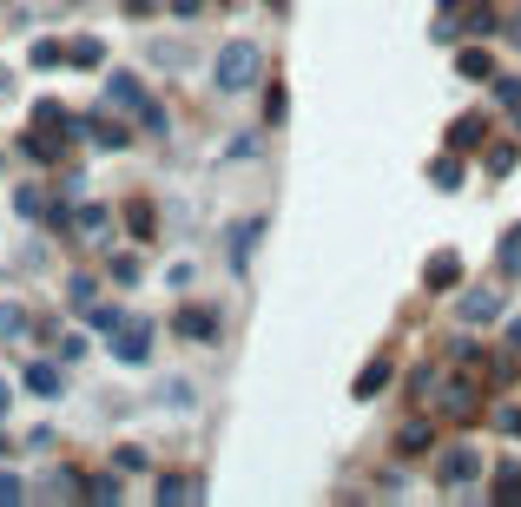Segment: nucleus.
<instances>
[{
    "instance_id": "obj_6",
    "label": "nucleus",
    "mask_w": 521,
    "mask_h": 507,
    "mask_svg": "<svg viewBox=\"0 0 521 507\" xmlns=\"http://www.w3.org/2000/svg\"><path fill=\"white\" fill-rule=\"evenodd\" d=\"M113 356H119V362H146V356H152V330H146V323H119V330H113Z\"/></svg>"
},
{
    "instance_id": "obj_20",
    "label": "nucleus",
    "mask_w": 521,
    "mask_h": 507,
    "mask_svg": "<svg viewBox=\"0 0 521 507\" xmlns=\"http://www.w3.org/2000/svg\"><path fill=\"white\" fill-rule=\"evenodd\" d=\"M429 178H435V191H455V185H462V165H455V158H435Z\"/></svg>"
},
{
    "instance_id": "obj_12",
    "label": "nucleus",
    "mask_w": 521,
    "mask_h": 507,
    "mask_svg": "<svg viewBox=\"0 0 521 507\" xmlns=\"http://www.w3.org/2000/svg\"><path fill=\"white\" fill-rule=\"evenodd\" d=\"M185 501H199L185 474H158V507H185Z\"/></svg>"
},
{
    "instance_id": "obj_34",
    "label": "nucleus",
    "mask_w": 521,
    "mask_h": 507,
    "mask_svg": "<svg viewBox=\"0 0 521 507\" xmlns=\"http://www.w3.org/2000/svg\"><path fill=\"white\" fill-rule=\"evenodd\" d=\"M126 7H132V14H158V0H126Z\"/></svg>"
},
{
    "instance_id": "obj_7",
    "label": "nucleus",
    "mask_w": 521,
    "mask_h": 507,
    "mask_svg": "<svg viewBox=\"0 0 521 507\" xmlns=\"http://www.w3.org/2000/svg\"><path fill=\"white\" fill-rule=\"evenodd\" d=\"M423 284L429 290H455L462 284V258H455V250H435V258L423 264Z\"/></svg>"
},
{
    "instance_id": "obj_21",
    "label": "nucleus",
    "mask_w": 521,
    "mask_h": 507,
    "mask_svg": "<svg viewBox=\"0 0 521 507\" xmlns=\"http://www.w3.org/2000/svg\"><path fill=\"white\" fill-rule=\"evenodd\" d=\"M443 409H449V415H475V396H469V382H449Z\"/></svg>"
},
{
    "instance_id": "obj_39",
    "label": "nucleus",
    "mask_w": 521,
    "mask_h": 507,
    "mask_svg": "<svg viewBox=\"0 0 521 507\" xmlns=\"http://www.w3.org/2000/svg\"><path fill=\"white\" fill-rule=\"evenodd\" d=\"M0 455H7V435H0Z\"/></svg>"
},
{
    "instance_id": "obj_3",
    "label": "nucleus",
    "mask_w": 521,
    "mask_h": 507,
    "mask_svg": "<svg viewBox=\"0 0 521 507\" xmlns=\"http://www.w3.org/2000/svg\"><path fill=\"white\" fill-rule=\"evenodd\" d=\"M475 474H482V455L469 441H455V448L435 455V482H443V488H462V482H475Z\"/></svg>"
},
{
    "instance_id": "obj_33",
    "label": "nucleus",
    "mask_w": 521,
    "mask_h": 507,
    "mask_svg": "<svg viewBox=\"0 0 521 507\" xmlns=\"http://www.w3.org/2000/svg\"><path fill=\"white\" fill-rule=\"evenodd\" d=\"M495 421H502V435H521V409H502Z\"/></svg>"
},
{
    "instance_id": "obj_2",
    "label": "nucleus",
    "mask_w": 521,
    "mask_h": 507,
    "mask_svg": "<svg viewBox=\"0 0 521 507\" xmlns=\"http://www.w3.org/2000/svg\"><path fill=\"white\" fill-rule=\"evenodd\" d=\"M106 106H119V112H139V119H146L152 132H166V112H158V106L146 99V86H139L132 73H113V79H106Z\"/></svg>"
},
{
    "instance_id": "obj_11",
    "label": "nucleus",
    "mask_w": 521,
    "mask_h": 507,
    "mask_svg": "<svg viewBox=\"0 0 521 507\" xmlns=\"http://www.w3.org/2000/svg\"><path fill=\"white\" fill-rule=\"evenodd\" d=\"M146 60H152V66H191V46H185V40H152Z\"/></svg>"
},
{
    "instance_id": "obj_10",
    "label": "nucleus",
    "mask_w": 521,
    "mask_h": 507,
    "mask_svg": "<svg viewBox=\"0 0 521 507\" xmlns=\"http://www.w3.org/2000/svg\"><path fill=\"white\" fill-rule=\"evenodd\" d=\"M455 73H462V79H495V60H488L482 46H462V53H455Z\"/></svg>"
},
{
    "instance_id": "obj_28",
    "label": "nucleus",
    "mask_w": 521,
    "mask_h": 507,
    "mask_svg": "<svg viewBox=\"0 0 521 507\" xmlns=\"http://www.w3.org/2000/svg\"><path fill=\"white\" fill-rule=\"evenodd\" d=\"M126 218H132V231H139V238H158V231H152V205H146V198H139V205H132Z\"/></svg>"
},
{
    "instance_id": "obj_30",
    "label": "nucleus",
    "mask_w": 521,
    "mask_h": 507,
    "mask_svg": "<svg viewBox=\"0 0 521 507\" xmlns=\"http://www.w3.org/2000/svg\"><path fill=\"white\" fill-rule=\"evenodd\" d=\"M93 323H99V330H119L126 317H119V309H113V303H93Z\"/></svg>"
},
{
    "instance_id": "obj_36",
    "label": "nucleus",
    "mask_w": 521,
    "mask_h": 507,
    "mask_svg": "<svg viewBox=\"0 0 521 507\" xmlns=\"http://www.w3.org/2000/svg\"><path fill=\"white\" fill-rule=\"evenodd\" d=\"M7 402H14V389H7V382H0V415H7Z\"/></svg>"
},
{
    "instance_id": "obj_31",
    "label": "nucleus",
    "mask_w": 521,
    "mask_h": 507,
    "mask_svg": "<svg viewBox=\"0 0 521 507\" xmlns=\"http://www.w3.org/2000/svg\"><path fill=\"white\" fill-rule=\"evenodd\" d=\"M87 501H99V507H106V501H119V482H93V488H87Z\"/></svg>"
},
{
    "instance_id": "obj_16",
    "label": "nucleus",
    "mask_w": 521,
    "mask_h": 507,
    "mask_svg": "<svg viewBox=\"0 0 521 507\" xmlns=\"http://www.w3.org/2000/svg\"><path fill=\"white\" fill-rule=\"evenodd\" d=\"M383 382H390V362H383V356H376V362H370V370H363V376H356V396H363V402H370V396H376V389H383Z\"/></svg>"
},
{
    "instance_id": "obj_26",
    "label": "nucleus",
    "mask_w": 521,
    "mask_h": 507,
    "mask_svg": "<svg viewBox=\"0 0 521 507\" xmlns=\"http://www.w3.org/2000/svg\"><path fill=\"white\" fill-rule=\"evenodd\" d=\"M14 205H20L26 218H40V211H46V198H40V191H34V185H20V191H14Z\"/></svg>"
},
{
    "instance_id": "obj_4",
    "label": "nucleus",
    "mask_w": 521,
    "mask_h": 507,
    "mask_svg": "<svg viewBox=\"0 0 521 507\" xmlns=\"http://www.w3.org/2000/svg\"><path fill=\"white\" fill-rule=\"evenodd\" d=\"M172 336H185V343H218V309L185 303L179 317H172Z\"/></svg>"
},
{
    "instance_id": "obj_15",
    "label": "nucleus",
    "mask_w": 521,
    "mask_h": 507,
    "mask_svg": "<svg viewBox=\"0 0 521 507\" xmlns=\"http://www.w3.org/2000/svg\"><path fill=\"white\" fill-rule=\"evenodd\" d=\"M258 231H264V224L251 218V224H238V238H231V264L244 270V258H251V244H258Z\"/></svg>"
},
{
    "instance_id": "obj_5",
    "label": "nucleus",
    "mask_w": 521,
    "mask_h": 507,
    "mask_svg": "<svg viewBox=\"0 0 521 507\" xmlns=\"http://www.w3.org/2000/svg\"><path fill=\"white\" fill-rule=\"evenodd\" d=\"M455 317H462V323H495V317H502V290H488V284H482V290H462V297H455Z\"/></svg>"
},
{
    "instance_id": "obj_24",
    "label": "nucleus",
    "mask_w": 521,
    "mask_h": 507,
    "mask_svg": "<svg viewBox=\"0 0 521 507\" xmlns=\"http://www.w3.org/2000/svg\"><path fill=\"white\" fill-rule=\"evenodd\" d=\"M495 99H502L508 112H521V79H502V73H495Z\"/></svg>"
},
{
    "instance_id": "obj_17",
    "label": "nucleus",
    "mask_w": 521,
    "mask_h": 507,
    "mask_svg": "<svg viewBox=\"0 0 521 507\" xmlns=\"http://www.w3.org/2000/svg\"><path fill=\"white\" fill-rule=\"evenodd\" d=\"M66 60H73V66H99L106 46H99V40H66Z\"/></svg>"
},
{
    "instance_id": "obj_22",
    "label": "nucleus",
    "mask_w": 521,
    "mask_h": 507,
    "mask_svg": "<svg viewBox=\"0 0 521 507\" xmlns=\"http://www.w3.org/2000/svg\"><path fill=\"white\" fill-rule=\"evenodd\" d=\"M396 448H403V455H423V448H429V429H423V421H409V429L396 435Z\"/></svg>"
},
{
    "instance_id": "obj_23",
    "label": "nucleus",
    "mask_w": 521,
    "mask_h": 507,
    "mask_svg": "<svg viewBox=\"0 0 521 507\" xmlns=\"http://www.w3.org/2000/svg\"><path fill=\"white\" fill-rule=\"evenodd\" d=\"M73 224H79V238H93L99 224H106V205H87V211H73Z\"/></svg>"
},
{
    "instance_id": "obj_37",
    "label": "nucleus",
    "mask_w": 521,
    "mask_h": 507,
    "mask_svg": "<svg viewBox=\"0 0 521 507\" xmlns=\"http://www.w3.org/2000/svg\"><path fill=\"white\" fill-rule=\"evenodd\" d=\"M199 7H205V0H179V14H199Z\"/></svg>"
},
{
    "instance_id": "obj_13",
    "label": "nucleus",
    "mask_w": 521,
    "mask_h": 507,
    "mask_svg": "<svg viewBox=\"0 0 521 507\" xmlns=\"http://www.w3.org/2000/svg\"><path fill=\"white\" fill-rule=\"evenodd\" d=\"M26 336V309L20 303H0V343H20Z\"/></svg>"
},
{
    "instance_id": "obj_32",
    "label": "nucleus",
    "mask_w": 521,
    "mask_h": 507,
    "mask_svg": "<svg viewBox=\"0 0 521 507\" xmlns=\"http://www.w3.org/2000/svg\"><path fill=\"white\" fill-rule=\"evenodd\" d=\"M14 501H26V494H20V482H14V474H0V507H14Z\"/></svg>"
},
{
    "instance_id": "obj_27",
    "label": "nucleus",
    "mask_w": 521,
    "mask_h": 507,
    "mask_svg": "<svg viewBox=\"0 0 521 507\" xmlns=\"http://www.w3.org/2000/svg\"><path fill=\"white\" fill-rule=\"evenodd\" d=\"M488 172L508 178V172H515V146H495V152H488Z\"/></svg>"
},
{
    "instance_id": "obj_35",
    "label": "nucleus",
    "mask_w": 521,
    "mask_h": 507,
    "mask_svg": "<svg viewBox=\"0 0 521 507\" xmlns=\"http://www.w3.org/2000/svg\"><path fill=\"white\" fill-rule=\"evenodd\" d=\"M508 343H515V356H521V323H508Z\"/></svg>"
},
{
    "instance_id": "obj_1",
    "label": "nucleus",
    "mask_w": 521,
    "mask_h": 507,
    "mask_svg": "<svg viewBox=\"0 0 521 507\" xmlns=\"http://www.w3.org/2000/svg\"><path fill=\"white\" fill-rule=\"evenodd\" d=\"M258 73H264V53L251 40H225V46H218V66H211L218 93H251Z\"/></svg>"
},
{
    "instance_id": "obj_25",
    "label": "nucleus",
    "mask_w": 521,
    "mask_h": 507,
    "mask_svg": "<svg viewBox=\"0 0 521 507\" xmlns=\"http://www.w3.org/2000/svg\"><path fill=\"white\" fill-rule=\"evenodd\" d=\"M60 60H66L60 40H40V46H34V66H60Z\"/></svg>"
},
{
    "instance_id": "obj_29",
    "label": "nucleus",
    "mask_w": 521,
    "mask_h": 507,
    "mask_svg": "<svg viewBox=\"0 0 521 507\" xmlns=\"http://www.w3.org/2000/svg\"><path fill=\"white\" fill-rule=\"evenodd\" d=\"M502 264H508V270H521V224H515L508 244H502Z\"/></svg>"
},
{
    "instance_id": "obj_18",
    "label": "nucleus",
    "mask_w": 521,
    "mask_h": 507,
    "mask_svg": "<svg viewBox=\"0 0 521 507\" xmlns=\"http://www.w3.org/2000/svg\"><path fill=\"white\" fill-rule=\"evenodd\" d=\"M34 126H46V132H73V119H66V112L53 106V99H40V106H34Z\"/></svg>"
},
{
    "instance_id": "obj_19",
    "label": "nucleus",
    "mask_w": 521,
    "mask_h": 507,
    "mask_svg": "<svg viewBox=\"0 0 521 507\" xmlns=\"http://www.w3.org/2000/svg\"><path fill=\"white\" fill-rule=\"evenodd\" d=\"M495 488H502V494H495L502 507H521V468H502V474H495Z\"/></svg>"
},
{
    "instance_id": "obj_38",
    "label": "nucleus",
    "mask_w": 521,
    "mask_h": 507,
    "mask_svg": "<svg viewBox=\"0 0 521 507\" xmlns=\"http://www.w3.org/2000/svg\"><path fill=\"white\" fill-rule=\"evenodd\" d=\"M0 93H7V73H0Z\"/></svg>"
},
{
    "instance_id": "obj_9",
    "label": "nucleus",
    "mask_w": 521,
    "mask_h": 507,
    "mask_svg": "<svg viewBox=\"0 0 521 507\" xmlns=\"http://www.w3.org/2000/svg\"><path fill=\"white\" fill-rule=\"evenodd\" d=\"M482 138H488V126L475 119V112H462V119L449 126V146H455V152H475V146H482Z\"/></svg>"
},
{
    "instance_id": "obj_14",
    "label": "nucleus",
    "mask_w": 521,
    "mask_h": 507,
    "mask_svg": "<svg viewBox=\"0 0 521 507\" xmlns=\"http://www.w3.org/2000/svg\"><path fill=\"white\" fill-rule=\"evenodd\" d=\"M126 138H132V132H126L119 119H93V146H106V152H119Z\"/></svg>"
},
{
    "instance_id": "obj_8",
    "label": "nucleus",
    "mask_w": 521,
    "mask_h": 507,
    "mask_svg": "<svg viewBox=\"0 0 521 507\" xmlns=\"http://www.w3.org/2000/svg\"><path fill=\"white\" fill-rule=\"evenodd\" d=\"M26 389H34V396H60V389H66V376H60V362H26V376H20Z\"/></svg>"
}]
</instances>
